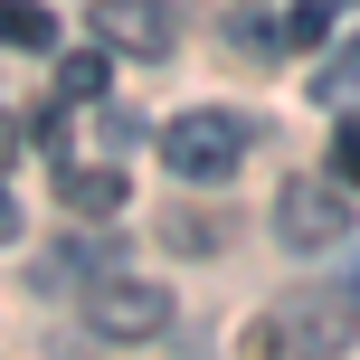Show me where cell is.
<instances>
[{"instance_id": "obj_8", "label": "cell", "mask_w": 360, "mask_h": 360, "mask_svg": "<svg viewBox=\"0 0 360 360\" xmlns=\"http://www.w3.org/2000/svg\"><path fill=\"white\" fill-rule=\"evenodd\" d=\"M0 48H57V19L38 0H0Z\"/></svg>"}, {"instance_id": "obj_12", "label": "cell", "mask_w": 360, "mask_h": 360, "mask_svg": "<svg viewBox=\"0 0 360 360\" xmlns=\"http://www.w3.org/2000/svg\"><path fill=\"white\" fill-rule=\"evenodd\" d=\"M162 247H228V228L199 218V209H171V218H162Z\"/></svg>"}, {"instance_id": "obj_1", "label": "cell", "mask_w": 360, "mask_h": 360, "mask_svg": "<svg viewBox=\"0 0 360 360\" xmlns=\"http://www.w3.org/2000/svg\"><path fill=\"white\" fill-rule=\"evenodd\" d=\"M360 332V285H304V294H275L266 313L247 323V351L256 360H323Z\"/></svg>"}, {"instance_id": "obj_11", "label": "cell", "mask_w": 360, "mask_h": 360, "mask_svg": "<svg viewBox=\"0 0 360 360\" xmlns=\"http://www.w3.org/2000/svg\"><path fill=\"white\" fill-rule=\"evenodd\" d=\"M228 48H237V57H275V48H285V19H256V10H237V19H228Z\"/></svg>"}, {"instance_id": "obj_13", "label": "cell", "mask_w": 360, "mask_h": 360, "mask_svg": "<svg viewBox=\"0 0 360 360\" xmlns=\"http://www.w3.org/2000/svg\"><path fill=\"white\" fill-rule=\"evenodd\" d=\"M332 171L360 190V114H342V124H332Z\"/></svg>"}, {"instance_id": "obj_16", "label": "cell", "mask_w": 360, "mask_h": 360, "mask_svg": "<svg viewBox=\"0 0 360 360\" xmlns=\"http://www.w3.org/2000/svg\"><path fill=\"white\" fill-rule=\"evenodd\" d=\"M29 143V124H10V114H0V171H10V152Z\"/></svg>"}, {"instance_id": "obj_17", "label": "cell", "mask_w": 360, "mask_h": 360, "mask_svg": "<svg viewBox=\"0 0 360 360\" xmlns=\"http://www.w3.org/2000/svg\"><path fill=\"white\" fill-rule=\"evenodd\" d=\"M10 237H19V199L0 190V247H10Z\"/></svg>"}, {"instance_id": "obj_4", "label": "cell", "mask_w": 360, "mask_h": 360, "mask_svg": "<svg viewBox=\"0 0 360 360\" xmlns=\"http://www.w3.org/2000/svg\"><path fill=\"white\" fill-rule=\"evenodd\" d=\"M275 237L285 247H332V237H351V180H294L285 199H275Z\"/></svg>"}, {"instance_id": "obj_6", "label": "cell", "mask_w": 360, "mask_h": 360, "mask_svg": "<svg viewBox=\"0 0 360 360\" xmlns=\"http://www.w3.org/2000/svg\"><path fill=\"white\" fill-rule=\"evenodd\" d=\"M57 199H67L76 218H114V209H124L133 190H124V171L105 162V171H57Z\"/></svg>"}, {"instance_id": "obj_5", "label": "cell", "mask_w": 360, "mask_h": 360, "mask_svg": "<svg viewBox=\"0 0 360 360\" xmlns=\"http://www.w3.org/2000/svg\"><path fill=\"white\" fill-rule=\"evenodd\" d=\"M95 38L114 57H171L180 48V10L171 0H95Z\"/></svg>"}, {"instance_id": "obj_14", "label": "cell", "mask_w": 360, "mask_h": 360, "mask_svg": "<svg viewBox=\"0 0 360 360\" xmlns=\"http://www.w3.org/2000/svg\"><path fill=\"white\" fill-rule=\"evenodd\" d=\"M29 143H38V152L57 162V152H67V114H38V124H29Z\"/></svg>"}, {"instance_id": "obj_3", "label": "cell", "mask_w": 360, "mask_h": 360, "mask_svg": "<svg viewBox=\"0 0 360 360\" xmlns=\"http://www.w3.org/2000/svg\"><path fill=\"white\" fill-rule=\"evenodd\" d=\"M76 304H86V323L105 332V342H152V332H171V294L143 285V275H114V266H95V285L76 294Z\"/></svg>"}, {"instance_id": "obj_7", "label": "cell", "mask_w": 360, "mask_h": 360, "mask_svg": "<svg viewBox=\"0 0 360 360\" xmlns=\"http://www.w3.org/2000/svg\"><path fill=\"white\" fill-rule=\"evenodd\" d=\"M105 76H114L105 38H95V48H67V57H57V95H67V105H86V95H105Z\"/></svg>"}, {"instance_id": "obj_9", "label": "cell", "mask_w": 360, "mask_h": 360, "mask_svg": "<svg viewBox=\"0 0 360 360\" xmlns=\"http://www.w3.org/2000/svg\"><path fill=\"white\" fill-rule=\"evenodd\" d=\"M342 10H360V0H294V10H285V48L332 38V29H342Z\"/></svg>"}, {"instance_id": "obj_10", "label": "cell", "mask_w": 360, "mask_h": 360, "mask_svg": "<svg viewBox=\"0 0 360 360\" xmlns=\"http://www.w3.org/2000/svg\"><path fill=\"white\" fill-rule=\"evenodd\" d=\"M313 95H323V105H342V95H360V38H342V48H332L323 67H313Z\"/></svg>"}, {"instance_id": "obj_15", "label": "cell", "mask_w": 360, "mask_h": 360, "mask_svg": "<svg viewBox=\"0 0 360 360\" xmlns=\"http://www.w3.org/2000/svg\"><path fill=\"white\" fill-rule=\"evenodd\" d=\"M105 143H114V152H133V143H143V114H124V105H114V114H105Z\"/></svg>"}, {"instance_id": "obj_2", "label": "cell", "mask_w": 360, "mask_h": 360, "mask_svg": "<svg viewBox=\"0 0 360 360\" xmlns=\"http://www.w3.org/2000/svg\"><path fill=\"white\" fill-rule=\"evenodd\" d=\"M266 124H247V114H228V105H209V114H180V124H162V162L180 180H228L237 162H247V143Z\"/></svg>"}]
</instances>
